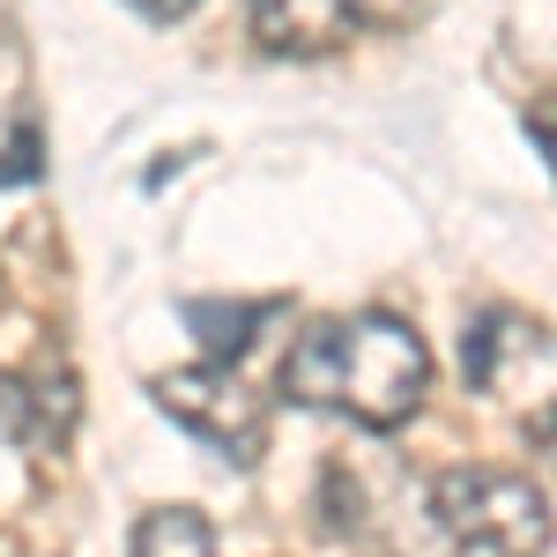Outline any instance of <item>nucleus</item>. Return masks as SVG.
Segmentation results:
<instances>
[{
  "mask_svg": "<svg viewBox=\"0 0 557 557\" xmlns=\"http://www.w3.org/2000/svg\"><path fill=\"white\" fill-rule=\"evenodd\" d=\"M283 394L320 417H349L357 431H401L431 394V349L394 312L312 320L283 357Z\"/></svg>",
  "mask_w": 557,
  "mask_h": 557,
  "instance_id": "1",
  "label": "nucleus"
},
{
  "mask_svg": "<svg viewBox=\"0 0 557 557\" xmlns=\"http://www.w3.org/2000/svg\"><path fill=\"white\" fill-rule=\"evenodd\" d=\"M431 520L475 557H543L550 498L520 469H446L431 483Z\"/></svg>",
  "mask_w": 557,
  "mask_h": 557,
  "instance_id": "2",
  "label": "nucleus"
},
{
  "mask_svg": "<svg viewBox=\"0 0 557 557\" xmlns=\"http://www.w3.org/2000/svg\"><path fill=\"white\" fill-rule=\"evenodd\" d=\"M149 394H157V409L186 438L209 446L223 469H260V454H268V401L238 380V364H186V372L149 380Z\"/></svg>",
  "mask_w": 557,
  "mask_h": 557,
  "instance_id": "3",
  "label": "nucleus"
},
{
  "mask_svg": "<svg viewBox=\"0 0 557 557\" xmlns=\"http://www.w3.org/2000/svg\"><path fill=\"white\" fill-rule=\"evenodd\" d=\"M550 380V335H543V320H528L513 305H491V312H475L469 327H461V380L475 394H513V386Z\"/></svg>",
  "mask_w": 557,
  "mask_h": 557,
  "instance_id": "4",
  "label": "nucleus"
},
{
  "mask_svg": "<svg viewBox=\"0 0 557 557\" xmlns=\"http://www.w3.org/2000/svg\"><path fill=\"white\" fill-rule=\"evenodd\" d=\"M260 52L275 60H320L357 38V0H246Z\"/></svg>",
  "mask_w": 557,
  "mask_h": 557,
  "instance_id": "5",
  "label": "nucleus"
},
{
  "mask_svg": "<svg viewBox=\"0 0 557 557\" xmlns=\"http://www.w3.org/2000/svg\"><path fill=\"white\" fill-rule=\"evenodd\" d=\"M275 312H283V298H238V305L194 298L186 305V327H194V343L209 349V364H238V357L260 343V327H268Z\"/></svg>",
  "mask_w": 557,
  "mask_h": 557,
  "instance_id": "6",
  "label": "nucleus"
},
{
  "mask_svg": "<svg viewBox=\"0 0 557 557\" xmlns=\"http://www.w3.org/2000/svg\"><path fill=\"white\" fill-rule=\"evenodd\" d=\"M127 557H215V528L194 506H149L134 520Z\"/></svg>",
  "mask_w": 557,
  "mask_h": 557,
  "instance_id": "7",
  "label": "nucleus"
},
{
  "mask_svg": "<svg viewBox=\"0 0 557 557\" xmlns=\"http://www.w3.org/2000/svg\"><path fill=\"white\" fill-rule=\"evenodd\" d=\"M320 506H327V535H364V491H357V475L335 461V469L320 475Z\"/></svg>",
  "mask_w": 557,
  "mask_h": 557,
  "instance_id": "8",
  "label": "nucleus"
},
{
  "mask_svg": "<svg viewBox=\"0 0 557 557\" xmlns=\"http://www.w3.org/2000/svg\"><path fill=\"white\" fill-rule=\"evenodd\" d=\"M0 438L8 446L30 438V380H15V372H0Z\"/></svg>",
  "mask_w": 557,
  "mask_h": 557,
  "instance_id": "9",
  "label": "nucleus"
},
{
  "mask_svg": "<svg viewBox=\"0 0 557 557\" xmlns=\"http://www.w3.org/2000/svg\"><path fill=\"white\" fill-rule=\"evenodd\" d=\"M127 8H134V15H149V23H186L201 0H127Z\"/></svg>",
  "mask_w": 557,
  "mask_h": 557,
  "instance_id": "10",
  "label": "nucleus"
}]
</instances>
